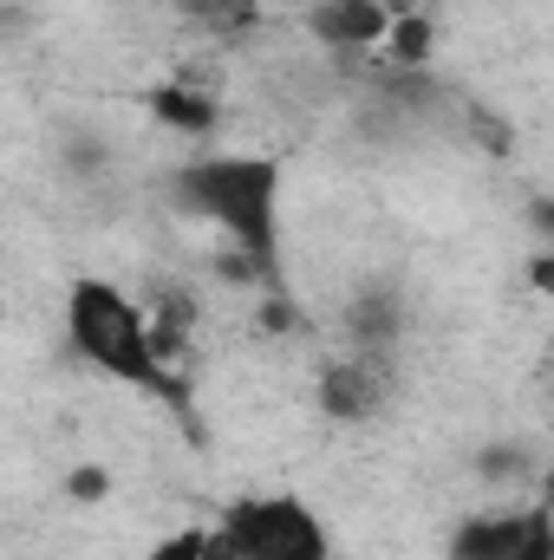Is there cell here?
I'll list each match as a JSON object with an SVG mask.
<instances>
[{"label":"cell","mask_w":554,"mask_h":560,"mask_svg":"<svg viewBox=\"0 0 554 560\" xmlns=\"http://www.w3.org/2000/svg\"><path fill=\"white\" fill-rule=\"evenodd\" d=\"M476 469L509 482V476H522V469H529V456H522V450H483V456H476Z\"/></svg>","instance_id":"cell-11"},{"label":"cell","mask_w":554,"mask_h":560,"mask_svg":"<svg viewBox=\"0 0 554 560\" xmlns=\"http://www.w3.org/2000/svg\"><path fill=\"white\" fill-rule=\"evenodd\" d=\"M170 202L196 222H216L229 248L280 275V156H249V150L196 156L170 176Z\"/></svg>","instance_id":"cell-1"},{"label":"cell","mask_w":554,"mask_h":560,"mask_svg":"<svg viewBox=\"0 0 554 560\" xmlns=\"http://www.w3.org/2000/svg\"><path fill=\"white\" fill-rule=\"evenodd\" d=\"M143 560H196V528H183V535H163V541H150V555Z\"/></svg>","instance_id":"cell-12"},{"label":"cell","mask_w":554,"mask_h":560,"mask_svg":"<svg viewBox=\"0 0 554 560\" xmlns=\"http://www.w3.org/2000/svg\"><path fill=\"white\" fill-rule=\"evenodd\" d=\"M66 346L85 365H99L105 378L138 385V392H150V398H163V405L183 411V372L157 365V352H150V313L125 287H112V280H99V275L72 280L66 287Z\"/></svg>","instance_id":"cell-2"},{"label":"cell","mask_w":554,"mask_h":560,"mask_svg":"<svg viewBox=\"0 0 554 560\" xmlns=\"http://www.w3.org/2000/svg\"><path fill=\"white\" fill-rule=\"evenodd\" d=\"M66 502H79V509L112 502V469H105V463H72V469H66Z\"/></svg>","instance_id":"cell-9"},{"label":"cell","mask_w":554,"mask_h":560,"mask_svg":"<svg viewBox=\"0 0 554 560\" xmlns=\"http://www.w3.org/2000/svg\"><path fill=\"white\" fill-rule=\"evenodd\" d=\"M379 7H385L392 20H399V13H424V0H379Z\"/></svg>","instance_id":"cell-16"},{"label":"cell","mask_w":554,"mask_h":560,"mask_svg":"<svg viewBox=\"0 0 554 560\" xmlns=\"http://www.w3.org/2000/svg\"><path fill=\"white\" fill-rule=\"evenodd\" d=\"M235 560H333V535L313 502L300 495H242L216 522Z\"/></svg>","instance_id":"cell-3"},{"label":"cell","mask_w":554,"mask_h":560,"mask_svg":"<svg viewBox=\"0 0 554 560\" xmlns=\"http://www.w3.org/2000/svg\"><path fill=\"white\" fill-rule=\"evenodd\" d=\"M385 26H392V13H385L379 0H313V7H307V33H313L320 46H333L339 59H346V52H379Z\"/></svg>","instance_id":"cell-5"},{"label":"cell","mask_w":554,"mask_h":560,"mask_svg":"<svg viewBox=\"0 0 554 560\" xmlns=\"http://www.w3.org/2000/svg\"><path fill=\"white\" fill-rule=\"evenodd\" d=\"M476 138L489 143V150H496V156H509V150H516V138H509V125H496V118H489V112H476Z\"/></svg>","instance_id":"cell-13"},{"label":"cell","mask_w":554,"mask_h":560,"mask_svg":"<svg viewBox=\"0 0 554 560\" xmlns=\"http://www.w3.org/2000/svg\"><path fill=\"white\" fill-rule=\"evenodd\" d=\"M353 326H359V346L372 352V346H385L399 332V306L392 300H366V306H353Z\"/></svg>","instance_id":"cell-10"},{"label":"cell","mask_w":554,"mask_h":560,"mask_svg":"<svg viewBox=\"0 0 554 560\" xmlns=\"http://www.w3.org/2000/svg\"><path fill=\"white\" fill-rule=\"evenodd\" d=\"M430 52H437V26H430V13H399V20L385 26V39H379V59L399 66V72H424Z\"/></svg>","instance_id":"cell-8"},{"label":"cell","mask_w":554,"mask_h":560,"mask_svg":"<svg viewBox=\"0 0 554 560\" xmlns=\"http://www.w3.org/2000/svg\"><path fill=\"white\" fill-rule=\"evenodd\" d=\"M196 560H235L229 535H222V528H196Z\"/></svg>","instance_id":"cell-14"},{"label":"cell","mask_w":554,"mask_h":560,"mask_svg":"<svg viewBox=\"0 0 554 560\" xmlns=\"http://www.w3.org/2000/svg\"><path fill=\"white\" fill-rule=\"evenodd\" d=\"M529 287H535V293H549V287H554V255H549V248L529 261Z\"/></svg>","instance_id":"cell-15"},{"label":"cell","mask_w":554,"mask_h":560,"mask_svg":"<svg viewBox=\"0 0 554 560\" xmlns=\"http://www.w3.org/2000/svg\"><path fill=\"white\" fill-rule=\"evenodd\" d=\"M313 405L326 423H372L385 405H392V372L372 359V352H346L320 372L313 385Z\"/></svg>","instance_id":"cell-4"},{"label":"cell","mask_w":554,"mask_h":560,"mask_svg":"<svg viewBox=\"0 0 554 560\" xmlns=\"http://www.w3.org/2000/svg\"><path fill=\"white\" fill-rule=\"evenodd\" d=\"M183 7H203V0H183Z\"/></svg>","instance_id":"cell-17"},{"label":"cell","mask_w":554,"mask_h":560,"mask_svg":"<svg viewBox=\"0 0 554 560\" xmlns=\"http://www.w3.org/2000/svg\"><path fill=\"white\" fill-rule=\"evenodd\" d=\"M143 112H150L163 131H176V138H209V131L222 125L216 92H209V85H196L189 72H170L163 85H150V92H143Z\"/></svg>","instance_id":"cell-6"},{"label":"cell","mask_w":554,"mask_h":560,"mask_svg":"<svg viewBox=\"0 0 554 560\" xmlns=\"http://www.w3.org/2000/svg\"><path fill=\"white\" fill-rule=\"evenodd\" d=\"M529 535V509H496V515H470L450 535V560H509L516 541Z\"/></svg>","instance_id":"cell-7"}]
</instances>
